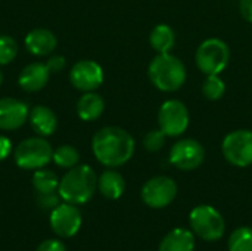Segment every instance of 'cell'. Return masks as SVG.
<instances>
[{
  "label": "cell",
  "mask_w": 252,
  "mask_h": 251,
  "mask_svg": "<svg viewBox=\"0 0 252 251\" xmlns=\"http://www.w3.org/2000/svg\"><path fill=\"white\" fill-rule=\"evenodd\" d=\"M94 158L108 169L121 167L128 163L136 151V141L130 132L118 126H105L92 138Z\"/></svg>",
  "instance_id": "cell-1"
},
{
  "label": "cell",
  "mask_w": 252,
  "mask_h": 251,
  "mask_svg": "<svg viewBox=\"0 0 252 251\" xmlns=\"http://www.w3.org/2000/svg\"><path fill=\"white\" fill-rule=\"evenodd\" d=\"M148 78L157 90L174 93L185 86L188 70L183 61L171 52L157 53L148 65Z\"/></svg>",
  "instance_id": "cell-2"
},
{
  "label": "cell",
  "mask_w": 252,
  "mask_h": 251,
  "mask_svg": "<svg viewBox=\"0 0 252 251\" xmlns=\"http://www.w3.org/2000/svg\"><path fill=\"white\" fill-rule=\"evenodd\" d=\"M97 189V176L89 164H77L59 180L58 194L62 201L80 206L92 200Z\"/></svg>",
  "instance_id": "cell-3"
},
{
  "label": "cell",
  "mask_w": 252,
  "mask_h": 251,
  "mask_svg": "<svg viewBox=\"0 0 252 251\" xmlns=\"http://www.w3.org/2000/svg\"><path fill=\"white\" fill-rule=\"evenodd\" d=\"M230 62V47L220 37H208L199 43L195 52L196 68L204 74L220 75Z\"/></svg>",
  "instance_id": "cell-4"
},
{
  "label": "cell",
  "mask_w": 252,
  "mask_h": 251,
  "mask_svg": "<svg viewBox=\"0 0 252 251\" xmlns=\"http://www.w3.org/2000/svg\"><path fill=\"white\" fill-rule=\"evenodd\" d=\"M53 148L43 136L27 138L13 149V160L19 169L38 170L52 161Z\"/></svg>",
  "instance_id": "cell-5"
},
{
  "label": "cell",
  "mask_w": 252,
  "mask_h": 251,
  "mask_svg": "<svg viewBox=\"0 0 252 251\" xmlns=\"http://www.w3.org/2000/svg\"><path fill=\"white\" fill-rule=\"evenodd\" d=\"M189 223L192 232L208 243L220 240L226 231L224 217L216 207L208 204L195 207L189 215Z\"/></svg>",
  "instance_id": "cell-6"
},
{
  "label": "cell",
  "mask_w": 252,
  "mask_h": 251,
  "mask_svg": "<svg viewBox=\"0 0 252 251\" xmlns=\"http://www.w3.org/2000/svg\"><path fill=\"white\" fill-rule=\"evenodd\" d=\"M221 154L235 167L252 166V130L236 129L227 133L221 141Z\"/></svg>",
  "instance_id": "cell-7"
},
{
  "label": "cell",
  "mask_w": 252,
  "mask_h": 251,
  "mask_svg": "<svg viewBox=\"0 0 252 251\" xmlns=\"http://www.w3.org/2000/svg\"><path fill=\"white\" fill-rule=\"evenodd\" d=\"M158 127L168 138H180L190 124V114L185 102L180 99H167L158 109Z\"/></svg>",
  "instance_id": "cell-8"
},
{
  "label": "cell",
  "mask_w": 252,
  "mask_h": 251,
  "mask_svg": "<svg viewBox=\"0 0 252 251\" xmlns=\"http://www.w3.org/2000/svg\"><path fill=\"white\" fill-rule=\"evenodd\" d=\"M168 161L171 166L182 172H192L202 166L205 161V148L204 145L192 138H183L173 143Z\"/></svg>",
  "instance_id": "cell-9"
},
{
  "label": "cell",
  "mask_w": 252,
  "mask_h": 251,
  "mask_svg": "<svg viewBox=\"0 0 252 251\" xmlns=\"http://www.w3.org/2000/svg\"><path fill=\"white\" fill-rule=\"evenodd\" d=\"M142 201L151 209H164L177 197V183L170 176H154L140 191Z\"/></svg>",
  "instance_id": "cell-10"
},
{
  "label": "cell",
  "mask_w": 252,
  "mask_h": 251,
  "mask_svg": "<svg viewBox=\"0 0 252 251\" xmlns=\"http://www.w3.org/2000/svg\"><path fill=\"white\" fill-rule=\"evenodd\" d=\"M105 80L103 68L92 59H81L75 62L69 71L71 84L80 92H96Z\"/></svg>",
  "instance_id": "cell-11"
},
{
  "label": "cell",
  "mask_w": 252,
  "mask_h": 251,
  "mask_svg": "<svg viewBox=\"0 0 252 251\" xmlns=\"http://www.w3.org/2000/svg\"><path fill=\"white\" fill-rule=\"evenodd\" d=\"M81 223H83L81 212L74 204L63 201L62 204H58L50 212V228L61 238L74 237L80 231Z\"/></svg>",
  "instance_id": "cell-12"
},
{
  "label": "cell",
  "mask_w": 252,
  "mask_h": 251,
  "mask_svg": "<svg viewBox=\"0 0 252 251\" xmlns=\"http://www.w3.org/2000/svg\"><path fill=\"white\" fill-rule=\"evenodd\" d=\"M30 115V107L16 98L0 99V130L12 132L21 129Z\"/></svg>",
  "instance_id": "cell-13"
},
{
  "label": "cell",
  "mask_w": 252,
  "mask_h": 251,
  "mask_svg": "<svg viewBox=\"0 0 252 251\" xmlns=\"http://www.w3.org/2000/svg\"><path fill=\"white\" fill-rule=\"evenodd\" d=\"M50 70L47 68L46 62H31L22 68L18 75V84L22 90L28 93H34L41 90L50 78Z\"/></svg>",
  "instance_id": "cell-14"
},
{
  "label": "cell",
  "mask_w": 252,
  "mask_h": 251,
  "mask_svg": "<svg viewBox=\"0 0 252 251\" xmlns=\"http://www.w3.org/2000/svg\"><path fill=\"white\" fill-rule=\"evenodd\" d=\"M24 44L31 55L41 58L50 55L56 49L58 37L47 28H34L25 36Z\"/></svg>",
  "instance_id": "cell-15"
},
{
  "label": "cell",
  "mask_w": 252,
  "mask_h": 251,
  "mask_svg": "<svg viewBox=\"0 0 252 251\" xmlns=\"http://www.w3.org/2000/svg\"><path fill=\"white\" fill-rule=\"evenodd\" d=\"M28 121L37 136H52L58 129V117L53 109L46 105H35L30 109Z\"/></svg>",
  "instance_id": "cell-16"
},
{
  "label": "cell",
  "mask_w": 252,
  "mask_h": 251,
  "mask_svg": "<svg viewBox=\"0 0 252 251\" xmlns=\"http://www.w3.org/2000/svg\"><path fill=\"white\" fill-rule=\"evenodd\" d=\"M75 111L80 120L86 123L96 121L105 111V101L96 92H84L77 101Z\"/></svg>",
  "instance_id": "cell-17"
},
{
  "label": "cell",
  "mask_w": 252,
  "mask_h": 251,
  "mask_svg": "<svg viewBox=\"0 0 252 251\" xmlns=\"http://www.w3.org/2000/svg\"><path fill=\"white\" fill-rule=\"evenodd\" d=\"M97 189L105 198L118 200L126 191V180L121 173L114 169H108L97 178Z\"/></svg>",
  "instance_id": "cell-18"
},
{
  "label": "cell",
  "mask_w": 252,
  "mask_h": 251,
  "mask_svg": "<svg viewBox=\"0 0 252 251\" xmlns=\"http://www.w3.org/2000/svg\"><path fill=\"white\" fill-rule=\"evenodd\" d=\"M158 251H195V234L185 228H176L162 238Z\"/></svg>",
  "instance_id": "cell-19"
},
{
  "label": "cell",
  "mask_w": 252,
  "mask_h": 251,
  "mask_svg": "<svg viewBox=\"0 0 252 251\" xmlns=\"http://www.w3.org/2000/svg\"><path fill=\"white\" fill-rule=\"evenodd\" d=\"M149 44L157 53H168L176 44V33L168 24H158L149 33Z\"/></svg>",
  "instance_id": "cell-20"
},
{
  "label": "cell",
  "mask_w": 252,
  "mask_h": 251,
  "mask_svg": "<svg viewBox=\"0 0 252 251\" xmlns=\"http://www.w3.org/2000/svg\"><path fill=\"white\" fill-rule=\"evenodd\" d=\"M32 186L37 194H49V192H56L59 186V179L55 172L47 170V169H38L34 170L32 175Z\"/></svg>",
  "instance_id": "cell-21"
},
{
  "label": "cell",
  "mask_w": 252,
  "mask_h": 251,
  "mask_svg": "<svg viewBox=\"0 0 252 251\" xmlns=\"http://www.w3.org/2000/svg\"><path fill=\"white\" fill-rule=\"evenodd\" d=\"M52 161L58 167L69 170L77 164H80V152L72 145H61L56 149H53Z\"/></svg>",
  "instance_id": "cell-22"
},
{
  "label": "cell",
  "mask_w": 252,
  "mask_h": 251,
  "mask_svg": "<svg viewBox=\"0 0 252 251\" xmlns=\"http://www.w3.org/2000/svg\"><path fill=\"white\" fill-rule=\"evenodd\" d=\"M226 81L217 75V74H210L205 75L204 81H202V95L205 96V99L208 101H220L224 95H226Z\"/></svg>",
  "instance_id": "cell-23"
},
{
  "label": "cell",
  "mask_w": 252,
  "mask_h": 251,
  "mask_svg": "<svg viewBox=\"0 0 252 251\" xmlns=\"http://www.w3.org/2000/svg\"><path fill=\"white\" fill-rule=\"evenodd\" d=\"M227 247L229 251H252V228L242 226L233 231Z\"/></svg>",
  "instance_id": "cell-24"
},
{
  "label": "cell",
  "mask_w": 252,
  "mask_h": 251,
  "mask_svg": "<svg viewBox=\"0 0 252 251\" xmlns=\"http://www.w3.org/2000/svg\"><path fill=\"white\" fill-rule=\"evenodd\" d=\"M18 50L19 47L13 37L0 34V67L13 62L18 55Z\"/></svg>",
  "instance_id": "cell-25"
},
{
  "label": "cell",
  "mask_w": 252,
  "mask_h": 251,
  "mask_svg": "<svg viewBox=\"0 0 252 251\" xmlns=\"http://www.w3.org/2000/svg\"><path fill=\"white\" fill-rule=\"evenodd\" d=\"M168 136L159 129H152L149 130L145 136H143V148L148 151V152H158L161 151L164 146H165V142H167Z\"/></svg>",
  "instance_id": "cell-26"
},
{
  "label": "cell",
  "mask_w": 252,
  "mask_h": 251,
  "mask_svg": "<svg viewBox=\"0 0 252 251\" xmlns=\"http://www.w3.org/2000/svg\"><path fill=\"white\" fill-rule=\"evenodd\" d=\"M59 194L49 192V194H37V204L44 210H53L59 204Z\"/></svg>",
  "instance_id": "cell-27"
},
{
  "label": "cell",
  "mask_w": 252,
  "mask_h": 251,
  "mask_svg": "<svg viewBox=\"0 0 252 251\" xmlns=\"http://www.w3.org/2000/svg\"><path fill=\"white\" fill-rule=\"evenodd\" d=\"M46 65L50 70V72H61L66 65V59L62 55H53L47 59Z\"/></svg>",
  "instance_id": "cell-28"
},
{
  "label": "cell",
  "mask_w": 252,
  "mask_h": 251,
  "mask_svg": "<svg viewBox=\"0 0 252 251\" xmlns=\"http://www.w3.org/2000/svg\"><path fill=\"white\" fill-rule=\"evenodd\" d=\"M35 251H66V247L59 240H46L37 247Z\"/></svg>",
  "instance_id": "cell-29"
},
{
  "label": "cell",
  "mask_w": 252,
  "mask_h": 251,
  "mask_svg": "<svg viewBox=\"0 0 252 251\" xmlns=\"http://www.w3.org/2000/svg\"><path fill=\"white\" fill-rule=\"evenodd\" d=\"M12 154V141L7 136L0 135V161L6 160Z\"/></svg>",
  "instance_id": "cell-30"
},
{
  "label": "cell",
  "mask_w": 252,
  "mask_h": 251,
  "mask_svg": "<svg viewBox=\"0 0 252 251\" xmlns=\"http://www.w3.org/2000/svg\"><path fill=\"white\" fill-rule=\"evenodd\" d=\"M239 12H241V16L247 22L252 24V0H241L239 1Z\"/></svg>",
  "instance_id": "cell-31"
},
{
  "label": "cell",
  "mask_w": 252,
  "mask_h": 251,
  "mask_svg": "<svg viewBox=\"0 0 252 251\" xmlns=\"http://www.w3.org/2000/svg\"><path fill=\"white\" fill-rule=\"evenodd\" d=\"M3 84V72H1V70H0V86Z\"/></svg>",
  "instance_id": "cell-32"
}]
</instances>
